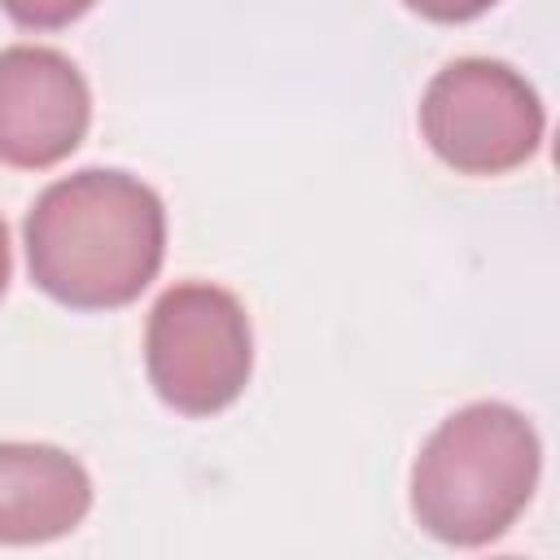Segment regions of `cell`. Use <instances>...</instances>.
<instances>
[{"label":"cell","instance_id":"6da1fadb","mask_svg":"<svg viewBox=\"0 0 560 560\" xmlns=\"http://www.w3.org/2000/svg\"><path fill=\"white\" fill-rule=\"evenodd\" d=\"M162 254V197L114 166H88L48 184L26 214L31 280L74 311L136 302L158 276Z\"/></svg>","mask_w":560,"mask_h":560},{"label":"cell","instance_id":"7a4b0ae2","mask_svg":"<svg viewBox=\"0 0 560 560\" xmlns=\"http://www.w3.org/2000/svg\"><path fill=\"white\" fill-rule=\"evenodd\" d=\"M542 446L508 402H468L446 416L416 455L411 512L446 547H486L534 499Z\"/></svg>","mask_w":560,"mask_h":560},{"label":"cell","instance_id":"3957f363","mask_svg":"<svg viewBox=\"0 0 560 560\" xmlns=\"http://www.w3.org/2000/svg\"><path fill=\"white\" fill-rule=\"evenodd\" d=\"M144 368L158 398L184 416L236 402L254 372V332L236 293L206 280L171 284L149 311Z\"/></svg>","mask_w":560,"mask_h":560},{"label":"cell","instance_id":"277c9868","mask_svg":"<svg viewBox=\"0 0 560 560\" xmlns=\"http://www.w3.org/2000/svg\"><path fill=\"white\" fill-rule=\"evenodd\" d=\"M542 101L508 61L459 57L442 66L420 96L429 149L459 175H503L542 144Z\"/></svg>","mask_w":560,"mask_h":560},{"label":"cell","instance_id":"5b68a950","mask_svg":"<svg viewBox=\"0 0 560 560\" xmlns=\"http://www.w3.org/2000/svg\"><path fill=\"white\" fill-rule=\"evenodd\" d=\"M92 122V92L79 66L39 44L0 52V162L44 171L70 158Z\"/></svg>","mask_w":560,"mask_h":560},{"label":"cell","instance_id":"8992f818","mask_svg":"<svg viewBox=\"0 0 560 560\" xmlns=\"http://www.w3.org/2000/svg\"><path fill=\"white\" fill-rule=\"evenodd\" d=\"M92 508L88 468L48 442H0V542L31 547L70 534Z\"/></svg>","mask_w":560,"mask_h":560},{"label":"cell","instance_id":"52a82bcc","mask_svg":"<svg viewBox=\"0 0 560 560\" xmlns=\"http://www.w3.org/2000/svg\"><path fill=\"white\" fill-rule=\"evenodd\" d=\"M96 0H0V9L26 31H61L79 22Z\"/></svg>","mask_w":560,"mask_h":560},{"label":"cell","instance_id":"ba28073f","mask_svg":"<svg viewBox=\"0 0 560 560\" xmlns=\"http://www.w3.org/2000/svg\"><path fill=\"white\" fill-rule=\"evenodd\" d=\"M494 0H407V9H416L429 22H472L490 9Z\"/></svg>","mask_w":560,"mask_h":560},{"label":"cell","instance_id":"9c48e42d","mask_svg":"<svg viewBox=\"0 0 560 560\" xmlns=\"http://www.w3.org/2000/svg\"><path fill=\"white\" fill-rule=\"evenodd\" d=\"M9 267H13V258H9V228H4V219H0V298H4V289H9Z\"/></svg>","mask_w":560,"mask_h":560}]
</instances>
